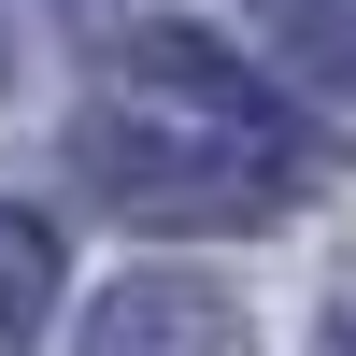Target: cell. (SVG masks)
I'll return each mask as SVG.
<instances>
[{
  "mask_svg": "<svg viewBox=\"0 0 356 356\" xmlns=\"http://www.w3.org/2000/svg\"><path fill=\"white\" fill-rule=\"evenodd\" d=\"M72 171L129 228H257L314 186V129L257 100L200 29H129L114 86L72 114Z\"/></svg>",
  "mask_w": 356,
  "mask_h": 356,
  "instance_id": "1",
  "label": "cell"
},
{
  "mask_svg": "<svg viewBox=\"0 0 356 356\" xmlns=\"http://www.w3.org/2000/svg\"><path fill=\"white\" fill-rule=\"evenodd\" d=\"M86 356H257L243 300L200 271H129L100 314H86Z\"/></svg>",
  "mask_w": 356,
  "mask_h": 356,
  "instance_id": "2",
  "label": "cell"
},
{
  "mask_svg": "<svg viewBox=\"0 0 356 356\" xmlns=\"http://www.w3.org/2000/svg\"><path fill=\"white\" fill-rule=\"evenodd\" d=\"M57 314V228L29 214V200H0V356H29Z\"/></svg>",
  "mask_w": 356,
  "mask_h": 356,
  "instance_id": "3",
  "label": "cell"
},
{
  "mask_svg": "<svg viewBox=\"0 0 356 356\" xmlns=\"http://www.w3.org/2000/svg\"><path fill=\"white\" fill-rule=\"evenodd\" d=\"M257 29H271V57H300L314 86H342L356 100V0H243Z\"/></svg>",
  "mask_w": 356,
  "mask_h": 356,
  "instance_id": "4",
  "label": "cell"
},
{
  "mask_svg": "<svg viewBox=\"0 0 356 356\" xmlns=\"http://www.w3.org/2000/svg\"><path fill=\"white\" fill-rule=\"evenodd\" d=\"M328 356H356V285H342V300H328Z\"/></svg>",
  "mask_w": 356,
  "mask_h": 356,
  "instance_id": "5",
  "label": "cell"
},
{
  "mask_svg": "<svg viewBox=\"0 0 356 356\" xmlns=\"http://www.w3.org/2000/svg\"><path fill=\"white\" fill-rule=\"evenodd\" d=\"M0 86H15V15H0Z\"/></svg>",
  "mask_w": 356,
  "mask_h": 356,
  "instance_id": "6",
  "label": "cell"
}]
</instances>
